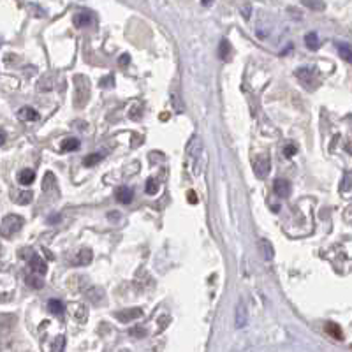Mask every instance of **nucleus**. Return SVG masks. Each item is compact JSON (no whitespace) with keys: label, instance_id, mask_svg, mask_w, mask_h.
<instances>
[{"label":"nucleus","instance_id":"nucleus-1","mask_svg":"<svg viewBox=\"0 0 352 352\" xmlns=\"http://www.w3.org/2000/svg\"><path fill=\"white\" fill-rule=\"evenodd\" d=\"M90 97V83L85 76H76L74 80V102L76 108H83Z\"/></svg>","mask_w":352,"mask_h":352},{"label":"nucleus","instance_id":"nucleus-2","mask_svg":"<svg viewBox=\"0 0 352 352\" xmlns=\"http://www.w3.org/2000/svg\"><path fill=\"white\" fill-rule=\"evenodd\" d=\"M21 227H23V219H21L20 215H7V217H4L2 224H0V236H4V238H13Z\"/></svg>","mask_w":352,"mask_h":352},{"label":"nucleus","instance_id":"nucleus-3","mask_svg":"<svg viewBox=\"0 0 352 352\" xmlns=\"http://www.w3.org/2000/svg\"><path fill=\"white\" fill-rule=\"evenodd\" d=\"M296 78L303 83V87L308 90H315L319 87V80H317V71L313 67H301L296 71Z\"/></svg>","mask_w":352,"mask_h":352},{"label":"nucleus","instance_id":"nucleus-4","mask_svg":"<svg viewBox=\"0 0 352 352\" xmlns=\"http://www.w3.org/2000/svg\"><path fill=\"white\" fill-rule=\"evenodd\" d=\"M254 171H256L257 178H266L268 173L271 171V160L268 155H257L254 159Z\"/></svg>","mask_w":352,"mask_h":352},{"label":"nucleus","instance_id":"nucleus-5","mask_svg":"<svg viewBox=\"0 0 352 352\" xmlns=\"http://www.w3.org/2000/svg\"><path fill=\"white\" fill-rule=\"evenodd\" d=\"M273 190L278 197L286 199V197L291 196V182L286 178H276L275 183H273Z\"/></svg>","mask_w":352,"mask_h":352},{"label":"nucleus","instance_id":"nucleus-6","mask_svg":"<svg viewBox=\"0 0 352 352\" xmlns=\"http://www.w3.org/2000/svg\"><path fill=\"white\" fill-rule=\"evenodd\" d=\"M143 315V310L141 308H127V310H122V312H117L115 317L120 321V323H130V321H136Z\"/></svg>","mask_w":352,"mask_h":352},{"label":"nucleus","instance_id":"nucleus-7","mask_svg":"<svg viewBox=\"0 0 352 352\" xmlns=\"http://www.w3.org/2000/svg\"><path fill=\"white\" fill-rule=\"evenodd\" d=\"M247 321H249V310H247V305L243 301H238V305H236L234 326L238 329H241V328H245V326H247Z\"/></svg>","mask_w":352,"mask_h":352},{"label":"nucleus","instance_id":"nucleus-8","mask_svg":"<svg viewBox=\"0 0 352 352\" xmlns=\"http://www.w3.org/2000/svg\"><path fill=\"white\" fill-rule=\"evenodd\" d=\"M30 269H32V273H36V275L39 276H44L46 275V263L43 261V257L39 256H32L30 257Z\"/></svg>","mask_w":352,"mask_h":352},{"label":"nucleus","instance_id":"nucleus-9","mask_svg":"<svg viewBox=\"0 0 352 352\" xmlns=\"http://www.w3.org/2000/svg\"><path fill=\"white\" fill-rule=\"evenodd\" d=\"M115 197H117V201H120L122 204H129L130 201L134 199V192L132 189H129V187H118L117 192H115Z\"/></svg>","mask_w":352,"mask_h":352},{"label":"nucleus","instance_id":"nucleus-10","mask_svg":"<svg viewBox=\"0 0 352 352\" xmlns=\"http://www.w3.org/2000/svg\"><path fill=\"white\" fill-rule=\"evenodd\" d=\"M18 117H20V120H23V122H36V120H39V113L33 108L25 106L18 111Z\"/></svg>","mask_w":352,"mask_h":352},{"label":"nucleus","instance_id":"nucleus-11","mask_svg":"<svg viewBox=\"0 0 352 352\" xmlns=\"http://www.w3.org/2000/svg\"><path fill=\"white\" fill-rule=\"evenodd\" d=\"M92 250L90 249H81L80 254L76 256V259H74V264L76 266H87L92 263Z\"/></svg>","mask_w":352,"mask_h":352},{"label":"nucleus","instance_id":"nucleus-12","mask_svg":"<svg viewBox=\"0 0 352 352\" xmlns=\"http://www.w3.org/2000/svg\"><path fill=\"white\" fill-rule=\"evenodd\" d=\"M92 21H93V16L90 13H78L76 16H74V25H76L78 28L88 27V25H92Z\"/></svg>","mask_w":352,"mask_h":352},{"label":"nucleus","instance_id":"nucleus-13","mask_svg":"<svg viewBox=\"0 0 352 352\" xmlns=\"http://www.w3.org/2000/svg\"><path fill=\"white\" fill-rule=\"evenodd\" d=\"M259 250H261V254H263L264 261H271L273 257H275V250H273V245L268 241V239H261Z\"/></svg>","mask_w":352,"mask_h":352},{"label":"nucleus","instance_id":"nucleus-14","mask_svg":"<svg viewBox=\"0 0 352 352\" xmlns=\"http://www.w3.org/2000/svg\"><path fill=\"white\" fill-rule=\"evenodd\" d=\"M324 329H326V333H328L329 336H333L335 340H343V331H342V328H340L338 324H335V323H326Z\"/></svg>","mask_w":352,"mask_h":352},{"label":"nucleus","instance_id":"nucleus-15","mask_svg":"<svg viewBox=\"0 0 352 352\" xmlns=\"http://www.w3.org/2000/svg\"><path fill=\"white\" fill-rule=\"evenodd\" d=\"M305 44H306V48H308V50H312V51L319 50L321 41H319L317 32H308V33H306V36H305Z\"/></svg>","mask_w":352,"mask_h":352},{"label":"nucleus","instance_id":"nucleus-16","mask_svg":"<svg viewBox=\"0 0 352 352\" xmlns=\"http://www.w3.org/2000/svg\"><path fill=\"white\" fill-rule=\"evenodd\" d=\"M229 57H231V44L227 39H222L219 44V58L224 60V62H227Z\"/></svg>","mask_w":352,"mask_h":352},{"label":"nucleus","instance_id":"nucleus-17","mask_svg":"<svg viewBox=\"0 0 352 352\" xmlns=\"http://www.w3.org/2000/svg\"><path fill=\"white\" fill-rule=\"evenodd\" d=\"M336 50H338V55L342 57L345 62L352 63V48L345 43H338L336 44Z\"/></svg>","mask_w":352,"mask_h":352},{"label":"nucleus","instance_id":"nucleus-18","mask_svg":"<svg viewBox=\"0 0 352 352\" xmlns=\"http://www.w3.org/2000/svg\"><path fill=\"white\" fill-rule=\"evenodd\" d=\"M33 180H36V173L32 169H23L21 173H18V182L21 185H32Z\"/></svg>","mask_w":352,"mask_h":352},{"label":"nucleus","instance_id":"nucleus-19","mask_svg":"<svg viewBox=\"0 0 352 352\" xmlns=\"http://www.w3.org/2000/svg\"><path fill=\"white\" fill-rule=\"evenodd\" d=\"M48 310H50V313H53V315H62L65 306H63V303L60 301V299H50V301H48Z\"/></svg>","mask_w":352,"mask_h":352},{"label":"nucleus","instance_id":"nucleus-20","mask_svg":"<svg viewBox=\"0 0 352 352\" xmlns=\"http://www.w3.org/2000/svg\"><path fill=\"white\" fill-rule=\"evenodd\" d=\"M78 148H80V139H76V137H67V139H63L62 147H60L62 152H74Z\"/></svg>","mask_w":352,"mask_h":352},{"label":"nucleus","instance_id":"nucleus-21","mask_svg":"<svg viewBox=\"0 0 352 352\" xmlns=\"http://www.w3.org/2000/svg\"><path fill=\"white\" fill-rule=\"evenodd\" d=\"M350 189H352V169L343 174L342 183H340V190H342V192H349Z\"/></svg>","mask_w":352,"mask_h":352},{"label":"nucleus","instance_id":"nucleus-22","mask_svg":"<svg viewBox=\"0 0 352 352\" xmlns=\"http://www.w3.org/2000/svg\"><path fill=\"white\" fill-rule=\"evenodd\" d=\"M100 160H102V155H100V153H90V155H87L83 159V164L87 167H92V166H95V164H99Z\"/></svg>","mask_w":352,"mask_h":352},{"label":"nucleus","instance_id":"nucleus-23","mask_svg":"<svg viewBox=\"0 0 352 352\" xmlns=\"http://www.w3.org/2000/svg\"><path fill=\"white\" fill-rule=\"evenodd\" d=\"M303 6L308 7L312 11H324V2L323 0H303Z\"/></svg>","mask_w":352,"mask_h":352},{"label":"nucleus","instance_id":"nucleus-24","mask_svg":"<svg viewBox=\"0 0 352 352\" xmlns=\"http://www.w3.org/2000/svg\"><path fill=\"white\" fill-rule=\"evenodd\" d=\"M27 284H30V287H33V289H41V287L44 286L43 278H41L39 275H36V273H32L30 276H27Z\"/></svg>","mask_w":352,"mask_h":352},{"label":"nucleus","instance_id":"nucleus-25","mask_svg":"<svg viewBox=\"0 0 352 352\" xmlns=\"http://www.w3.org/2000/svg\"><path fill=\"white\" fill-rule=\"evenodd\" d=\"M145 190H147V194H150V196H155V194L159 192V183H157L153 178H148V180H147V187H145Z\"/></svg>","mask_w":352,"mask_h":352},{"label":"nucleus","instance_id":"nucleus-26","mask_svg":"<svg viewBox=\"0 0 352 352\" xmlns=\"http://www.w3.org/2000/svg\"><path fill=\"white\" fill-rule=\"evenodd\" d=\"M73 312H74V310H73ZM73 315L76 317L80 323H83V321H87V308H85V306H81V305H78L76 306V312H74Z\"/></svg>","mask_w":352,"mask_h":352},{"label":"nucleus","instance_id":"nucleus-27","mask_svg":"<svg viewBox=\"0 0 352 352\" xmlns=\"http://www.w3.org/2000/svg\"><path fill=\"white\" fill-rule=\"evenodd\" d=\"M296 153H298V147H296L294 143H287L286 147H284V155H286V159H291Z\"/></svg>","mask_w":352,"mask_h":352},{"label":"nucleus","instance_id":"nucleus-28","mask_svg":"<svg viewBox=\"0 0 352 352\" xmlns=\"http://www.w3.org/2000/svg\"><path fill=\"white\" fill-rule=\"evenodd\" d=\"M130 336H136V338H141V336L147 335V331H145L143 326H134V328H130Z\"/></svg>","mask_w":352,"mask_h":352},{"label":"nucleus","instance_id":"nucleus-29","mask_svg":"<svg viewBox=\"0 0 352 352\" xmlns=\"http://www.w3.org/2000/svg\"><path fill=\"white\" fill-rule=\"evenodd\" d=\"M32 192H21L20 196H18V203L20 204H28L30 201H32Z\"/></svg>","mask_w":352,"mask_h":352},{"label":"nucleus","instance_id":"nucleus-30","mask_svg":"<svg viewBox=\"0 0 352 352\" xmlns=\"http://www.w3.org/2000/svg\"><path fill=\"white\" fill-rule=\"evenodd\" d=\"M100 87H102V88H111V87H113V76L110 74V76H106L104 80H100Z\"/></svg>","mask_w":352,"mask_h":352},{"label":"nucleus","instance_id":"nucleus-31","mask_svg":"<svg viewBox=\"0 0 352 352\" xmlns=\"http://www.w3.org/2000/svg\"><path fill=\"white\" fill-rule=\"evenodd\" d=\"M63 342H65V338H63V336H58L57 343H55V352H62L63 350Z\"/></svg>","mask_w":352,"mask_h":352},{"label":"nucleus","instance_id":"nucleus-32","mask_svg":"<svg viewBox=\"0 0 352 352\" xmlns=\"http://www.w3.org/2000/svg\"><path fill=\"white\" fill-rule=\"evenodd\" d=\"M129 60H130V57H129V55H122V57H120V65H122V67H125L127 63H129Z\"/></svg>","mask_w":352,"mask_h":352},{"label":"nucleus","instance_id":"nucleus-33","mask_svg":"<svg viewBox=\"0 0 352 352\" xmlns=\"http://www.w3.org/2000/svg\"><path fill=\"white\" fill-rule=\"evenodd\" d=\"M241 14L247 18V20H249V16H250V6H245V9H241Z\"/></svg>","mask_w":352,"mask_h":352},{"label":"nucleus","instance_id":"nucleus-34","mask_svg":"<svg viewBox=\"0 0 352 352\" xmlns=\"http://www.w3.org/2000/svg\"><path fill=\"white\" fill-rule=\"evenodd\" d=\"M189 199H190V203H192V204H196V203H197V197H196V194H194L192 190H190V192H189Z\"/></svg>","mask_w":352,"mask_h":352},{"label":"nucleus","instance_id":"nucleus-35","mask_svg":"<svg viewBox=\"0 0 352 352\" xmlns=\"http://www.w3.org/2000/svg\"><path fill=\"white\" fill-rule=\"evenodd\" d=\"M6 139H7V136H6V132H4L2 129H0V147H2L4 143H6Z\"/></svg>","mask_w":352,"mask_h":352},{"label":"nucleus","instance_id":"nucleus-36","mask_svg":"<svg viewBox=\"0 0 352 352\" xmlns=\"http://www.w3.org/2000/svg\"><path fill=\"white\" fill-rule=\"evenodd\" d=\"M120 219V213L118 212H111L110 213V220H113V222H115V220H118Z\"/></svg>","mask_w":352,"mask_h":352},{"label":"nucleus","instance_id":"nucleus-37","mask_svg":"<svg viewBox=\"0 0 352 352\" xmlns=\"http://www.w3.org/2000/svg\"><path fill=\"white\" fill-rule=\"evenodd\" d=\"M58 220H60V217L57 215V217H51V219L48 220V222H50V224H55V222H58Z\"/></svg>","mask_w":352,"mask_h":352},{"label":"nucleus","instance_id":"nucleus-38","mask_svg":"<svg viewBox=\"0 0 352 352\" xmlns=\"http://www.w3.org/2000/svg\"><path fill=\"white\" fill-rule=\"evenodd\" d=\"M201 2H203V6H209V4H212L213 0H201Z\"/></svg>","mask_w":352,"mask_h":352},{"label":"nucleus","instance_id":"nucleus-39","mask_svg":"<svg viewBox=\"0 0 352 352\" xmlns=\"http://www.w3.org/2000/svg\"><path fill=\"white\" fill-rule=\"evenodd\" d=\"M350 350H352V347H350Z\"/></svg>","mask_w":352,"mask_h":352}]
</instances>
